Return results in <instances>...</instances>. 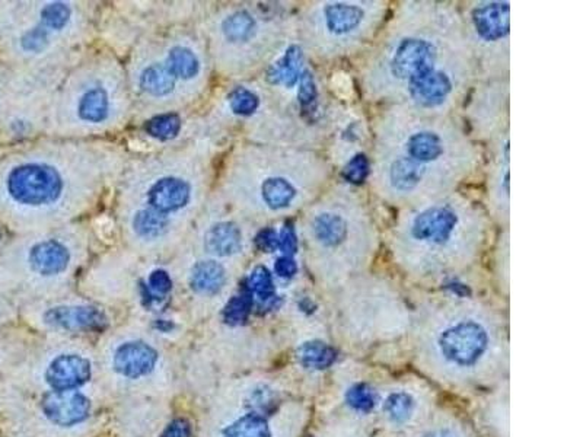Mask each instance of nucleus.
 <instances>
[{
    "label": "nucleus",
    "mask_w": 583,
    "mask_h": 437,
    "mask_svg": "<svg viewBox=\"0 0 583 437\" xmlns=\"http://www.w3.org/2000/svg\"><path fill=\"white\" fill-rule=\"evenodd\" d=\"M461 11L465 35L477 66L478 81L509 79L510 4L477 0Z\"/></svg>",
    "instance_id": "nucleus-8"
},
{
    "label": "nucleus",
    "mask_w": 583,
    "mask_h": 437,
    "mask_svg": "<svg viewBox=\"0 0 583 437\" xmlns=\"http://www.w3.org/2000/svg\"><path fill=\"white\" fill-rule=\"evenodd\" d=\"M158 353L143 341H129L115 350L113 357L114 371L129 379H139L155 369Z\"/></svg>",
    "instance_id": "nucleus-14"
},
{
    "label": "nucleus",
    "mask_w": 583,
    "mask_h": 437,
    "mask_svg": "<svg viewBox=\"0 0 583 437\" xmlns=\"http://www.w3.org/2000/svg\"><path fill=\"white\" fill-rule=\"evenodd\" d=\"M301 244L308 269L327 291L367 273L381 233L365 194L346 183L328 185L306 207Z\"/></svg>",
    "instance_id": "nucleus-4"
},
{
    "label": "nucleus",
    "mask_w": 583,
    "mask_h": 437,
    "mask_svg": "<svg viewBox=\"0 0 583 437\" xmlns=\"http://www.w3.org/2000/svg\"><path fill=\"white\" fill-rule=\"evenodd\" d=\"M43 413L53 425L60 427L78 425L90 417L91 402L76 391L47 394L41 402Z\"/></svg>",
    "instance_id": "nucleus-12"
},
{
    "label": "nucleus",
    "mask_w": 583,
    "mask_h": 437,
    "mask_svg": "<svg viewBox=\"0 0 583 437\" xmlns=\"http://www.w3.org/2000/svg\"><path fill=\"white\" fill-rule=\"evenodd\" d=\"M181 129V120L176 114H163L146 124L147 135L155 139L168 140L176 137Z\"/></svg>",
    "instance_id": "nucleus-30"
},
{
    "label": "nucleus",
    "mask_w": 583,
    "mask_h": 437,
    "mask_svg": "<svg viewBox=\"0 0 583 437\" xmlns=\"http://www.w3.org/2000/svg\"><path fill=\"white\" fill-rule=\"evenodd\" d=\"M276 270H278L279 276H290V274L294 273V267H292L289 261L282 260V261H279Z\"/></svg>",
    "instance_id": "nucleus-37"
},
{
    "label": "nucleus",
    "mask_w": 583,
    "mask_h": 437,
    "mask_svg": "<svg viewBox=\"0 0 583 437\" xmlns=\"http://www.w3.org/2000/svg\"><path fill=\"white\" fill-rule=\"evenodd\" d=\"M346 404L356 414L374 413V410L380 405V395L371 385L355 384L346 391Z\"/></svg>",
    "instance_id": "nucleus-27"
},
{
    "label": "nucleus",
    "mask_w": 583,
    "mask_h": 437,
    "mask_svg": "<svg viewBox=\"0 0 583 437\" xmlns=\"http://www.w3.org/2000/svg\"><path fill=\"white\" fill-rule=\"evenodd\" d=\"M140 88L146 94L161 98L171 94L176 86V76L168 70L167 66L151 65L143 70L139 78Z\"/></svg>",
    "instance_id": "nucleus-22"
},
{
    "label": "nucleus",
    "mask_w": 583,
    "mask_h": 437,
    "mask_svg": "<svg viewBox=\"0 0 583 437\" xmlns=\"http://www.w3.org/2000/svg\"><path fill=\"white\" fill-rule=\"evenodd\" d=\"M63 181L54 168L43 164H24L13 168L6 180V190L15 203L44 206L58 200Z\"/></svg>",
    "instance_id": "nucleus-11"
},
{
    "label": "nucleus",
    "mask_w": 583,
    "mask_h": 437,
    "mask_svg": "<svg viewBox=\"0 0 583 437\" xmlns=\"http://www.w3.org/2000/svg\"><path fill=\"white\" fill-rule=\"evenodd\" d=\"M474 137L490 144L509 130V79H485L474 85L467 105Z\"/></svg>",
    "instance_id": "nucleus-9"
},
{
    "label": "nucleus",
    "mask_w": 583,
    "mask_h": 437,
    "mask_svg": "<svg viewBox=\"0 0 583 437\" xmlns=\"http://www.w3.org/2000/svg\"><path fill=\"white\" fill-rule=\"evenodd\" d=\"M258 99L251 90L238 88L231 95V108L237 114H251L253 111L257 110Z\"/></svg>",
    "instance_id": "nucleus-34"
},
{
    "label": "nucleus",
    "mask_w": 583,
    "mask_h": 437,
    "mask_svg": "<svg viewBox=\"0 0 583 437\" xmlns=\"http://www.w3.org/2000/svg\"><path fill=\"white\" fill-rule=\"evenodd\" d=\"M91 362L79 355H61L51 360L45 379L56 393L81 388L91 379Z\"/></svg>",
    "instance_id": "nucleus-13"
},
{
    "label": "nucleus",
    "mask_w": 583,
    "mask_h": 437,
    "mask_svg": "<svg viewBox=\"0 0 583 437\" xmlns=\"http://www.w3.org/2000/svg\"><path fill=\"white\" fill-rule=\"evenodd\" d=\"M490 219L476 201L453 191L400 208L388 230L392 261L417 282L457 277L477 264Z\"/></svg>",
    "instance_id": "nucleus-3"
},
{
    "label": "nucleus",
    "mask_w": 583,
    "mask_h": 437,
    "mask_svg": "<svg viewBox=\"0 0 583 437\" xmlns=\"http://www.w3.org/2000/svg\"><path fill=\"white\" fill-rule=\"evenodd\" d=\"M190 434H192L190 423L184 418H177L167 425L161 437H190Z\"/></svg>",
    "instance_id": "nucleus-36"
},
{
    "label": "nucleus",
    "mask_w": 583,
    "mask_h": 437,
    "mask_svg": "<svg viewBox=\"0 0 583 437\" xmlns=\"http://www.w3.org/2000/svg\"><path fill=\"white\" fill-rule=\"evenodd\" d=\"M110 113V98L102 88H92L82 95L78 114L86 123H101Z\"/></svg>",
    "instance_id": "nucleus-23"
},
{
    "label": "nucleus",
    "mask_w": 583,
    "mask_h": 437,
    "mask_svg": "<svg viewBox=\"0 0 583 437\" xmlns=\"http://www.w3.org/2000/svg\"><path fill=\"white\" fill-rule=\"evenodd\" d=\"M413 437H471L464 425L455 420L437 418L430 425H421V430Z\"/></svg>",
    "instance_id": "nucleus-28"
},
{
    "label": "nucleus",
    "mask_w": 583,
    "mask_h": 437,
    "mask_svg": "<svg viewBox=\"0 0 583 437\" xmlns=\"http://www.w3.org/2000/svg\"><path fill=\"white\" fill-rule=\"evenodd\" d=\"M171 277L162 270H156L149 277V289L156 294H167L171 291Z\"/></svg>",
    "instance_id": "nucleus-35"
},
{
    "label": "nucleus",
    "mask_w": 583,
    "mask_h": 437,
    "mask_svg": "<svg viewBox=\"0 0 583 437\" xmlns=\"http://www.w3.org/2000/svg\"><path fill=\"white\" fill-rule=\"evenodd\" d=\"M251 308V299L248 296H235L225 309V321L231 325L244 323Z\"/></svg>",
    "instance_id": "nucleus-33"
},
{
    "label": "nucleus",
    "mask_w": 583,
    "mask_h": 437,
    "mask_svg": "<svg viewBox=\"0 0 583 437\" xmlns=\"http://www.w3.org/2000/svg\"><path fill=\"white\" fill-rule=\"evenodd\" d=\"M485 181V203L489 216L509 230L510 222V136L509 130L492 140Z\"/></svg>",
    "instance_id": "nucleus-10"
},
{
    "label": "nucleus",
    "mask_w": 583,
    "mask_h": 437,
    "mask_svg": "<svg viewBox=\"0 0 583 437\" xmlns=\"http://www.w3.org/2000/svg\"><path fill=\"white\" fill-rule=\"evenodd\" d=\"M192 196V187L187 181L177 176H165L156 181L147 192V205L154 212L167 216L169 213L178 212L187 205Z\"/></svg>",
    "instance_id": "nucleus-15"
},
{
    "label": "nucleus",
    "mask_w": 583,
    "mask_h": 437,
    "mask_svg": "<svg viewBox=\"0 0 583 437\" xmlns=\"http://www.w3.org/2000/svg\"><path fill=\"white\" fill-rule=\"evenodd\" d=\"M296 355H298L296 357H298L302 368L315 371V372L330 368L335 360V350L330 346L319 343V341H308V343L302 344Z\"/></svg>",
    "instance_id": "nucleus-24"
},
{
    "label": "nucleus",
    "mask_w": 583,
    "mask_h": 437,
    "mask_svg": "<svg viewBox=\"0 0 583 437\" xmlns=\"http://www.w3.org/2000/svg\"><path fill=\"white\" fill-rule=\"evenodd\" d=\"M204 246L209 253L217 257H229L241 250L242 233L237 225L224 222L213 226L206 233Z\"/></svg>",
    "instance_id": "nucleus-19"
},
{
    "label": "nucleus",
    "mask_w": 583,
    "mask_h": 437,
    "mask_svg": "<svg viewBox=\"0 0 583 437\" xmlns=\"http://www.w3.org/2000/svg\"><path fill=\"white\" fill-rule=\"evenodd\" d=\"M414 330L432 368L451 379H474L502 355V319L462 294L426 303L417 312Z\"/></svg>",
    "instance_id": "nucleus-5"
},
{
    "label": "nucleus",
    "mask_w": 583,
    "mask_h": 437,
    "mask_svg": "<svg viewBox=\"0 0 583 437\" xmlns=\"http://www.w3.org/2000/svg\"><path fill=\"white\" fill-rule=\"evenodd\" d=\"M169 219L151 208H143L133 217V230L143 239H158L167 232Z\"/></svg>",
    "instance_id": "nucleus-25"
},
{
    "label": "nucleus",
    "mask_w": 583,
    "mask_h": 437,
    "mask_svg": "<svg viewBox=\"0 0 583 437\" xmlns=\"http://www.w3.org/2000/svg\"><path fill=\"white\" fill-rule=\"evenodd\" d=\"M335 323L355 339H383L400 334L410 324L403 298L392 283L374 274L360 276L328 291Z\"/></svg>",
    "instance_id": "nucleus-7"
},
{
    "label": "nucleus",
    "mask_w": 583,
    "mask_h": 437,
    "mask_svg": "<svg viewBox=\"0 0 583 437\" xmlns=\"http://www.w3.org/2000/svg\"><path fill=\"white\" fill-rule=\"evenodd\" d=\"M69 253L58 241L40 242L29 253V266L41 276H56L69 266Z\"/></svg>",
    "instance_id": "nucleus-18"
},
{
    "label": "nucleus",
    "mask_w": 583,
    "mask_h": 437,
    "mask_svg": "<svg viewBox=\"0 0 583 437\" xmlns=\"http://www.w3.org/2000/svg\"><path fill=\"white\" fill-rule=\"evenodd\" d=\"M224 437H273L269 416L249 410V413L238 417L222 430Z\"/></svg>",
    "instance_id": "nucleus-20"
},
{
    "label": "nucleus",
    "mask_w": 583,
    "mask_h": 437,
    "mask_svg": "<svg viewBox=\"0 0 583 437\" xmlns=\"http://www.w3.org/2000/svg\"><path fill=\"white\" fill-rule=\"evenodd\" d=\"M70 17H72V11L67 4H61V2L45 4L41 11V25L49 31L50 29L60 31L70 21Z\"/></svg>",
    "instance_id": "nucleus-29"
},
{
    "label": "nucleus",
    "mask_w": 583,
    "mask_h": 437,
    "mask_svg": "<svg viewBox=\"0 0 583 437\" xmlns=\"http://www.w3.org/2000/svg\"><path fill=\"white\" fill-rule=\"evenodd\" d=\"M167 67L174 76L180 79H193L199 74L201 63L197 60L196 54L192 50L183 45H177L169 51Z\"/></svg>",
    "instance_id": "nucleus-26"
},
{
    "label": "nucleus",
    "mask_w": 583,
    "mask_h": 437,
    "mask_svg": "<svg viewBox=\"0 0 583 437\" xmlns=\"http://www.w3.org/2000/svg\"><path fill=\"white\" fill-rule=\"evenodd\" d=\"M387 13L383 0L311 2L299 15L301 50L321 65L359 56L375 42Z\"/></svg>",
    "instance_id": "nucleus-6"
},
{
    "label": "nucleus",
    "mask_w": 583,
    "mask_h": 437,
    "mask_svg": "<svg viewBox=\"0 0 583 437\" xmlns=\"http://www.w3.org/2000/svg\"><path fill=\"white\" fill-rule=\"evenodd\" d=\"M50 31L43 25L29 29L20 38V49L27 53H41L49 45Z\"/></svg>",
    "instance_id": "nucleus-31"
},
{
    "label": "nucleus",
    "mask_w": 583,
    "mask_h": 437,
    "mask_svg": "<svg viewBox=\"0 0 583 437\" xmlns=\"http://www.w3.org/2000/svg\"><path fill=\"white\" fill-rule=\"evenodd\" d=\"M249 289L257 294L258 298L262 300H269L273 296V283L270 277L269 271L257 267L256 270L251 273L248 280Z\"/></svg>",
    "instance_id": "nucleus-32"
},
{
    "label": "nucleus",
    "mask_w": 583,
    "mask_h": 437,
    "mask_svg": "<svg viewBox=\"0 0 583 437\" xmlns=\"http://www.w3.org/2000/svg\"><path fill=\"white\" fill-rule=\"evenodd\" d=\"M477 81L461 11L437 0L400 2L359 65L369 103L433 114L455 115Z\"/></svg>",
    "instance_id": "nucleus-1"
},
{
    "label": "nucleus",
    "mask_w": 583,
    "mask_h": 437,
    "mask_svg": "<svg viewBox=\"0 0 583 437\" xmlns=\"http://www.w3.org/2000/svg\"><path fill=\"white\" fill-rule=\"evenodd\" d=\"M380 404L388 425L394 427L414 425L421 417V398L406 388L388 391Z\"/></svg>",
    "instance_id": "nucleus-16"
},
{
    "label": "nucleus",
    "mask_w": 583,
    "mask_h": 437,
    "mask_svg": "<svg viewBox=\"0 0 583 437\" xmlns=\"http://www.w3.org/2000/svg\"><path fill=\"white\" fill-rule=\"evenodd\" d=\"M482 155L455 115L381 106L371 133L372 191L400 208L458 191Z\"/></svg>",
    "instance_id": "nucleus-2"
},
{
    "label": "nucleus",
    "mask_w": 583,
    "mask_h": 437,
    "mask_svg": "<svg viewBox=\"0 0 583 437\" xmlns=\"http://www.w3.org/2000/svg\"><path fill=\"white\" fill-rule=\"evenodd\" d=\"M224 267L215 261L197 262L192 271V286L199 293L215 294L224 287Z\"/></svg>",
    "instance_id": "nucleus-21"
},
{
    "label": "nucleus",
    "mask_w": 583,
    "mask_h": 437,
    "mask_svg": "<svg viewBox=\"0 0 583 437\" xmlns=\"http://www.w3.org/2000/svg\"><path fill=\"white\" fill-rule=\"evenodd\" d=\"M45 323L61 330H95L106 325V316L97 308L58 307L49 309L44 315Z\"/></svg>",
    "instance_id": "nucleus-17"
}]
</instances>
